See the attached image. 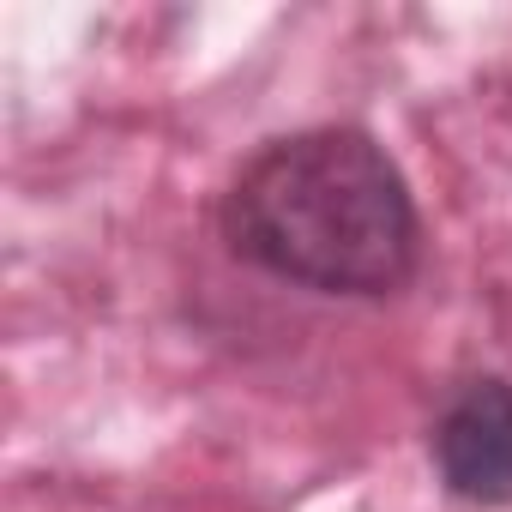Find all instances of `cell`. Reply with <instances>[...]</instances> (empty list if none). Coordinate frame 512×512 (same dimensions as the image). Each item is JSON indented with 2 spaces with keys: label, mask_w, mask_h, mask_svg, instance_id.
Returning <instances> with one entry per match:
<instances>
[{
  "label": "cell",
  "mask_w": 512,
  "mask_h": 512,
  "mask_svg": "<svg viewBox=\"0 0 512 512\" xmlns=\"http://www.w3.org/2000/svg\"><path fill=\"white\" fill-rule=\"evenodd\" d=\"M223 241L247 266L320 296H392L416 278L422 217L374 133L308 127L235 169Z\"/></svg>",
  "instance_id": "cell-1"
},
{
  "label": "cell",
  "mask_w": 512,
  "mask_h": 512,
  "mask_svg": "<svg viewBox=\"0 0 512 512\" xmlns=\"http://www.w3.org/2000/svg\"><path fill=\"white\" fill-rule=\"evenodd\" d=\"M428 452L440 482L470 500V506H512V380H464L434 428H428Z\"/></svg>",
  "instance_id": "cell-2"
}]
</instances>
